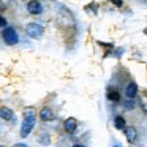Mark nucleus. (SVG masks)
<instances>
[{
	"label": "nucleus",
	"mask_w": 147,
	"mask_h": 147,
	"mask_svg": "<svg viewBox=\"0 0 147 147\" xmlns=\"http://www.w3.org/2000/svg\"><path fill=\"white\" fill-rule=\"evenodd\" d=\"M2 36H3V41L7 43L8 46H14L19 43V36H18V32L13 29V27H7V29L2 30Z\"/></svg>",
	"instance_id": "obj_1"
},
{
	"label": "nucleus",
	"mask_w": 147,
	"mask_h": 147,
	"mask_svg": "<svg viewBox=\"0 0 147 147\" xmlns=\"http://www.w3.org/2000/svg\"><path fill=\"white\" fill-rule=\"evenodd\" d=\"M36 123V117L35 115H30V117H24L22 125H21V138H27L30 134V131H33V127Z\"/></svg>",
	"instance_id": "obj_2"
},
{
	"label": "nucleus",
	"mask_w": 147,
	"mask_h": 147,
	"mask_svg": "<svg viewBox=\"0 0 147 147\" xmlns=\"http://www.w3.org/2000/svg\"><path fill=\"white\" fill-rule=\"evenodd\" d=\"M26 32H27V35H29L30 38L36 40V38H41L43 36L45 29H43V26H40V24H36V22H30V24H27Z\"/></svg>",
	"instance_id": "obj_3"
},
{
	"label": "nucleus",
	"mask_w": 147,
	"mask_h": 147,
	"mask_svg": "<svg viewBox=\"0 0 147 147\" xmlns=\"http://www.w3.org/2000/svg\"><path fill=\"white\" fill-rule=\"evenodd\" d=\"M27 11L30 14H41L43 13V5L38 0H29L27 2Z\"/></svg>",
	"instance_id": "obj_4"
},
{
	"label": "nucleus",
	"mask_w": 147,
	"mask_h": 147,
	"mask_svg": "<svg viewBox=\"0 0 147 147\" xmlns=\"http://www.w3.org/2000/svg\"><path fill=\"white\" fill-rule=\"evenodd\" d=\"M78 128V120L74 117H68L67 120L63 122V130L67 131L68 134H73Z\"/></svg>",
	"instance_id": "obj_5"
},
{
	"label": "nucleus",
	"mask_w": 147,
	"mask_h": 147,
	"mask_svg": "<svg viewBox=\"0 0 147 147\" xmlns=\"http://www.w3.org/2000/svg\"><path fill=\"white\" fill-rule=\"evenodd\" d=\"M125 95H127V98L130 100H134L138 95V84L134 82V81H131V82L127 84V87H125Z\"/></svg>",
	"instance_id": "obj_6"
},
{
	"label": "nucleus",
	"mask_w": 147,
	"mask_h": 147,
	"mask_svg": "<svg viewBox=\"0 0 147 147\" xmlns=\"http://www.w3.org/2000/svg\"><path fill=\"white\" fill-rule=\"evenodd\" d=\"M40 119H41L43 122H51L52 119H54V112H52L51 108H43L41 111H40Z\"/></svg>",
	"instance_id": "obj_7"
},
{
	"label": "nucleus",
	"mask_w": 147,
	"mask_h": 147,
	"mask_svg": "<svg viewBox=\"0 0 147 147\" xmlns=\"http://www.w3.org/2000/svg\"><path fill=\"white\" fill-rule=\"evenodd\" d=\"M125 136H127V141L130 144H134V141H136L138 138V131L134 127H127L125 128Z\"/></svg>",
	"instance_id": "obj_8"
},
{
	"label": "nucleus",
	"mask_w": 147,
	"mask_h": 147,
	"mask_svg": "<svg viewBox=\"0 0 147 147\" xmlns=\"http://www.w3.org/2000/svg\"><path fill=\"white\" fill-rule=\"evenodd\" d=\"M0 115H2V120H3V122H11V123L14 122V114H13V111L8 109V108H2V109H0Z\"/></svg>",
	"instance_id": "obj_9"
},
{
	"label": "nucleus",
	"mask_w": 147,
	"mask_h": 147,
	"mask_svg": "<svg viewBox=\"0 0 147 147\" xmlns=\"http://www.w3.org/2000/svg\"><path fill=\"white\" fill-rule=\"evenodd\" d=\"M114 127L120 131H125V128H127V120H125L123 115H115L114 117Z\"/></svg>",
	"instance_id": "obj_10"
},
{
	"label": "nucleus",
	"mask_w": 147,
	"mask_h": 147,
	"mask_svg": "<svg viewBox=\"0 0 147 147\" xmlns=\"http://www.w3.org/2000/svg\"><path fill=\"white\" fill-rule=\"evenodd\" d=\"M106 96H108V100H111V101H114V103L120 101V93H119V90L111 89V87L108 89V93H106Z\"/></svg>",
	"instance_id": "obj_11"
},
{
	"label": "nucleus",
	"mask_w": 147,
	"mask_h": 147,
	"mask_svg": "<svg viewBox=\"0 0 147 147\" xmlns=\"http://www.w3.org/2000/svg\"><path fill=\"white\" fill-rule=\"evenodd\" d=\"M134 106H136V101H134V100H130V98H127V100L123 101V108L127 109V111H131V109H133Z\"/></svg>",
	"instance_id": "obj_12"
},
{
	"label": "nucleus",
	"mask_w": 147,
	"mask_h": 147,
	"mask_svg": "<svg viewBox=\"0 0 147 147\" xmlns=\"http://www.w3.org/2000/svg\"><path fill=\"white\" fill-rule=\"evenodd\" d=\"M87 11H90L92 14H96V13H98V5H96V3H90L89 7H87Z\"/></svg>",
	"instance_id": "obj_13"
},
{
	"label": "nucleus",
	"mask_w": 147,
	"mask_h": 147,
	"mask_svg": "<svg viewBox=\"0 0 147 147\" xmlns=\"http://www.w3.org/2000/svg\"><path fill=\"white\" fill-rule=\"evenodd\" d=\"M30 115H35V109L33 108H26L24 109V117H30Z\"/></svg>",
	"instance_id": "obj_14"
},
{
	"label": "nucleus",
	"mask_w": 147,
	"mask_h": 147,
	"mask_svg": "<svg viewBox=\"0 0 147 147\" xmlns=\"http://www.w3.org/2000/svg\"><path fill=\"white\" fill-rule=\"evenodd\" d=\"M40 142L45 144V146H48V144H49V136L46 133H43L41 136H40Z\"/></svg>",
	"instance_id": "obj_15"
},
{
	"label": "nucleus",
	"mask_w": 147,
	"mask_h": 147,
	"mask_svg": "<svg viewBox=\"0 0 147 147\" xmlns=\"http://www.w3.org/2000/svg\"><path fill=\"white\" fill-rule=\"evenodd\" d=\"M111 3H112V5H115L117 8H120L122 5H123V0H111Z\"/></svg>",
	"instance_id": "obj_16"
},
{
	"label": "nucleus",
	"mask_w": 147,
	"mask_h": 147,
	"mask_svg": "<svg viewBox=\"0 0 147 147\" xmlns=\"http://www.w3.org/2000/svg\"><path fill=\"white\" fill-rule=\"evenodd\" d=\"M0 24H2V29H7V19H5V18L3 16H2V18H0Z\"/></svg>",
	"instance_id": "obj_17"
},
{
	"label": "nucleus",
	"mask_w": 147,
	"mask_h": 147,
	"mask_svg": "<svg viewBox=\"0 0 147 147\" xmlns=\"http://www.w3.org/2000/svg\"><path fill=\"white\" fill-rule=\"evenodd\" d=\"M14 147H27V144H16Z\"/></svg>",
	"instance_id": "obj_18"
},
{
	"label": "nucleus",
	"mask_w": 147,
	"mask_h": 147,
	"mask_svg": "<svg viewBox=\"0 0 147 147\" xmlns=\"http://www.w3.org/2000/svg\"><path fill=\"white\" fill-rule=\"evenodd\" d=\"M73 147H86V146H84V144H74Z\"/></svg>",
	"instance_id": "obj_19"
},
{
	"label": "nucleus",
	"mask_w": 147,
	"mask_h": 147,
	"mask_svg": "<svg viewBox=\"0 0 147 147\" xmlns=\"http://www.w3.org/2000/svg\"><path fill=\"white\" fill-rule=\"evenodd\" d=\"M144 33H146V35H147V27H146V29H144Z\"/></svg>",
	"instance_id": "obj_20"
},
{
	"label": "nucleus",
	"mask_w": 147,
	"mask_h": 147,
	"mask_svg": "<svg viewBox=\"0 0 147 147\" xmlns=\"http://www.w3.org/2000/svg\"><path fill=\"white\" fill-rule=\"evenodd\" d=\"M112 147H119V146H112Z\"/></svg>",
	"instance_id": "obj_21"
},
{
	"label": "nucleus",
	"mask_w": 147,
	"mask_h": 147,
	"mask_svg": "<svg viewBox=\"0 0 147 147\" xmlns=\"http://www.w3.org/2000/svg\"><path fill=\"white\" fill-rule=\"evenodd\" d=\"M2 147H5V146H2Z\"/></svg>",
	"instance_id": "obj_22"
}]
</instances>
